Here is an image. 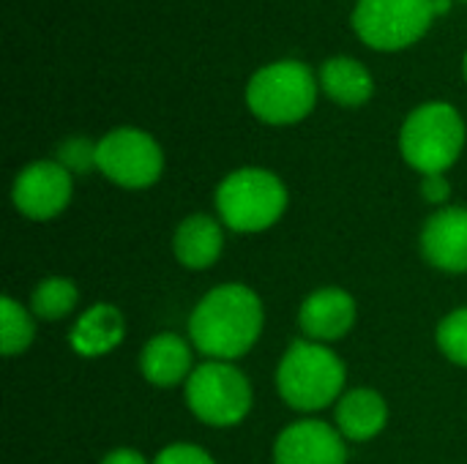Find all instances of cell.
I'll return each instance as SVG.
<instances>
[{
    "label": "cell",
    "mask_w": 467,
    "mask_h": 464,
    "mask_svg": "<svg viewBox=\"0 0 467 464\" xmlns=\"http://www.w3.org/2000/svg\"><path fill=\"white\" fill-rule=\"evenodd\" d=\"M348 369L328 345L298 339L287 347L276 366V388L287 407L298 413H317L339 402L345 394Z\"/></svg>",
    "instance_id": "7a4b0ae2"
},
{
    "label": "cell",
    "mask_w": 467,
    "mask_h": 464,
    "mask_svg": "<svg viewBox=\"0 0 467 464\" xmlns=\"http://www.w3.org/2000/svg\"><path fill=\"white\" fill-rule=\"evenodd\" d=\"M265 309L260 295L238 282L213 287L189 317V342L208 361H238L260 339Z\"/></svg>",
    "instance_id": "6da1fadb"
},
{
    "label": "cell",
    "mask_w": 467,
    "mask_h": 464,
    "mask_svg": "<svg viewBox=\"0 0 467 464\" xmlns=\"http://www.w3.org/2000/svg\"><path fill=\"white\" fill-rule=\"evenodd\" d=\"M465 79H467V52H465Z\"/></svg>",
    "instance_id": "484cf974"
},
{
    "label": "cell",
    "mask_w": 467,
    "mask_h": 464,
    "mask_svg": "<svg viewBox=\"0 0 467 464\" xmlns=\"http://www.w3.org/2000/svg\"><path fill=\"white\" fill-rule=\"evenodd\" d=\"M438 347L441 353L457 364V366H467V306L454 309L451 314H446L438 325Z\"/></svg>",
    "instance_id": "ffe728a7"
},
{
    "label": "cell",
    "mask_w": 467,
    "mask_h": 464,
    "mask_svg": "<svg viewBox=\"0 0 467 464\" xmlns=\"http://www.w3.org/2000/svg\"><path fill=\"white\" fill-rule=\"evenodd\" d=\"M0 345H3V356L14 358L22 356L33 339H36V320L33 312L25 309L19 301H14L11 295H5L0 301Z\"/></svg>",
    "instance_id": "d6986e66"
},
{
    "label": "cell",
    "mask_w": 467,
    "mask_h": 464,
    "mask_svg": "<svg viewBox=\"0 0 467 464\" xmlns=\"http://www.w3.org/2000/svg\"><path fill=\"white\" fill-rule=\"evenodd\" d=\"M432 19V0H358L353 8V30L367 46L380 52L416 44Z\"/></svg>",
    "instance_id": "52a82bcc"
},
{
    "label": "cell",
    "mask_w": 467,
    "mask_h": 464,
    "mask_svg": "<svg viewBox=\"0 0 467 464\" xmlns=\"http://www.w3.org/2000/svg\"><path fill=\"white\" fill-rule=\"evenodd\" d=\"M126 336V320L112 304H93L79 314L68 334V345L82 358H101L120 347Z\"/></svg>",
    "instance_id": "5bb4252c"
},
{
    "label": "cell",
    "mask_w": 467,
    "mask_h": 464,
    "mask_svg": "<svg viewBox=\"0 0 467 464\" xmlns=\"http://www.w3.org/2000/svg\"><path fill=\"white\" fill-rule=\"evenodd\" d=\"M101 464H153L148 462L140 451H134V449H115V451H109Z\"/></svg>",
    "instance_id": "cb8c5ba5"
},
{
    "label": "cell",
    "mask_w": 467,
    "mask_h": 464,
    "mask_svg": "<svg viewBox=\"0 0 467 464\" xmlns=\"http://www.w3.org/2000/svg\"><path fill=\"white\" fill-rule=\"evenodd\" d=\"M465 148V120L446 101H427L416 107L400 131V150L405 161L421 175H446Z\"/></svg>",
    "instance_id": "3957f363"
},
{
    "label": "cell",
    "mask_w": 467,
    "mask_h": 464,
    "mask_svg": "<svg viewBox=\"0 0 467 464\" xmlns=\"http://www.w3.org/2000/svg\"><path fill=\"white\" fill-rule=\"evenodd\" d=\"M172 252H175V260L189 271L211 268L224 252L222 222L208 213L186 216L172 235Z\"/></svg>",
    "instance_id": "9a60e30c"
},
{
    "label": "cell",
    "mask_w": 467,
    "mask_h": 464,
    "mask_svg": "<svg viewBox=\"0 0 467 464\" xmlns=\"http://www.w3.org/2000/svg\"><path fill=\"white\" fill-rule=\"evenodd\" d=\"M96 167L115 186L148 189L164 172V153L148 131L123 126L99 139Z\"/></svg>",
    "instance_id": "ba28073f"
},
{
    "label": "cell",
    "mask_w": 467,
    "mask_h": 464,
    "mask_svg": "<svg viewBox=\"0 0 467 464\" xmlns=\"http://www.w3.org/2000/svg\"><path fill=\"white\" fill-rule=\"evenodd\" d=\"M96 150H99V142H93L88 137H68L57 145L55 161L60 167H66L71 175H85L90 170H99L96 167Z\"/></svg>",
    "instance_id": "44dd1931"
},
{
    "label": "cell",
    "mask_w": 467,
    "mask_h": 464,
    "mask_svg": "<svg viewBox=\"0 0 467 464\" xmlns=\"http://www.w3.org/2000/svg\"><path fill=\"white\" fill-rule=\"evenodd\" d=\"M337 429L350 443H367L378 438L389 424V405L372 388H353L345 391L337 402Z\"/></svg>",
    "instance_id": "2e32d148"
},
{
    "label": "cell",
    "mask_w": 467,
    "mask_h": 464,
    "mask_svg": "<svg viewBox=\"0 0 467 464\" xmlns=\"http://www.w3.org/2000/svg\"><path fill=\"white\" fill-rule=\"evenodd\" d=\"M77 304H79V290L66 276H49V279L38 282L33 287V295H30L33 317L47 320V323L68 317L77 309Z\"/></svg>",
    "instance_id": "ac0fdd59"
},
{
    "label": "cell",
    "mask_w": 467,
    "mask_h": 464,
    "mask_svg": "<svg viewBox=\"0 0 467 464\" xmlns=\"http://www.w3.org/2000/svg\"><path fill=\"white\" fill-rule=\"evenodd\" d=\"M317 77L301 60H279L254 71L246 85V104L254 118L271 126L304 120L317 101Z\"/></svg>",
    "instance_id": "5b68a950"
},
{
    "label": "cell",
    "mask_w": 467,
    "mask_h": 464,
    "mask_svg": "<svg viewBox=\"0 0 467 464\" xmlns=\"http://www.w3.org/2000/svg\"><path fill=\"white\" fill-rule=\"evenodd\" d=\"M252 383L227 361H205L186 380V405L205 427L227 429L241 424L252 410Z\"/></svg>",
    "instance_id": "8992f818"
},
{
    "label": "cell",
    "mask_w": 467,
    "mask_h": 464,
    "mask_svg": "<svg viewBox=\"0 0 467 464\" xmlns=\"http://www.w3.org/2000/svg\"><path fill=\"white\" fill-rule=\"evenodd\" d=\"M298 325L309 342L331 345L356 325V298L342 287H320L309 293L298 309Z\"/></svg>",
    "instance_id": "7c38bea8"
},
{
    "label": "cell",
    "mask_w": 467,
    "mask_h": 464,
    "mask_svg": "<svg viewBox=\"0 0 467 464\" xmlns=\"http://www.w3.org/2000/svg\"><path fill=\"white\" fill-rule=\"evenodd\" d=\"M432 8H435V16H443L451 11V0H432Z\"/></svg>",
    "instance_id": "d4e9b609"
},
{
    "label": "cell",
    "mask_w": 467,
    "mask_h": 464,
    "mask_svg": "<svg viewBox=\"0 0 467 464\" xmlns=\"http://www.w3.org/2000/svg\"><path fill=\"white\" fill-rule=\"evenodd\" d=\"M219 222L235 232L271 230L287 211V189L263 167H241L216 186Z\"/></svg>",
    "instance_id": "277c9868"
},
{
    "label": "cell",
    "mask_w": 467,
    "mask_h": 464,
    "mask_svg": "<svg viewBox=\"0 0 467 464\" xmlns=\"http://www.w3.org/2000/svg\"><path fill=\"white\" fill-rule=\"evenodd\" d=\"M153 464H216L213 457L200 449V446H192V443H172L167 449H161L156 454Z\"/></svg>",
    "instance_id": "7402d4cb"
},
{
    "label": "cell",
    "mask_w": 467,
    "mask_h": 464,
    "mask_svg": "<svg viewBox=\"0 0 467 464\" xmlns=\"http://www.w3.org/2000/svg\"><path fill=\"white\" fill-rule=\"evenodd\" d=\"M421 197L430 205H446L451 197V183L446 175H424L421 178Z\"/></svg>",
    "instance_id": "603a6c76"
},
{
    "label": "cell",
    "mask_w": 467,
    "mask_h": 464,
    "mask_svg": "<svg viewBox=\"0 0 467 464\" xmlns=\"http://www.w3.org/2000/svg\"><path fill=\"white\" fill-rule=\"evenodd\" d=\"M317 82H320V90L339 107H361L375 93V79L367 71V66L348 55H337L326 60Z\"/></svg>",
    "instance_id": "e0dca14e"
},
{
    "label": "cell",
    "mask_w": 467,
    "mask_h": 464,
    "mask_svg": "<svg viewBox=\"0 0 467 464\" xmlns=\"http://www.w3.org/2000/svg\"><path fill=\"white\" fill-rule=\"evenodd\" d=\"M194 345L181 339L178 334H159L145 342L140 353V372L156 388L186 386L194 372Z\"/></svg>",
    "instance_id": "4fadbf2b"
},
{
    "label": "cell",
    "mask_w": 467,
    "mask_h": 464,
    "mask_svg": "<svg viewBox=\"0 0 467 464\" xmlns=\"http://www.w3.org/2000/svg\"><path fill=\"white\" fill-rule=\"evenodd\" d=\"M74 194V175L55 159L27 164L11 186L14 208L30 222H49L60 216Z\"/></svg>",
    "instance_id": "9c48e42d"
},
{
    "label": "cell",
    "mask_w": 467,
    "mask_h": 464,
    "mask_svg": "<svg viewBox=\"0 0 467 464\" xmlns=\"http://www.w3.org/2000/svg\"><path fill=\"white\" fill-rule=\"evenodd\" d=\"M424 260L446 273H467V208L449 205L435 211L421 227Z\"/></svg>",
    "instance_id": "8fae6325"
},
{
    "label": "cell",
    "mask_w": 467,
    "mask_h": 464,
    "mask_svg": "<svg viewBox=\"0 0 467 464\" xmlns=\"http://www.w3.org/2000/svg\"><path fill=\"white\" fill-rule=\"evenodd\" d=\"M274 464H348V440L326 421L304 418L279 432Z\"/></svg>",
    "instance_id": "30bf717a"
}]
</instances>
